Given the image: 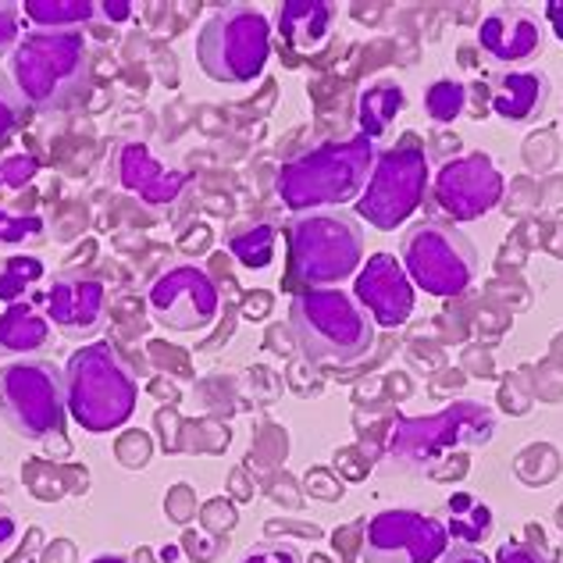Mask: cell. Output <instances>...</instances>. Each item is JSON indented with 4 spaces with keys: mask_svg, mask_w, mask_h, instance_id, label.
Wrapping results in <instances>:
<instances>
[{
    "mask_svg": "<svg viewBox=\"0 0 563 563\" xmlns=\"http://www.w3.org/2000/svg\"><path fill=\"white\" fill-rule=\"evenodd\" d=\"M378 154V143L367 140L364 132L350 140H321L278 168L275 197L296 214H314L361 200Z\"/></svg>",
    "mask_w": 563,
    "mask_h": 563,
    "instance_id": "1",
    "label": "cell"
},
{
    "mask_svg": "<svg viewBox=\"0 0 563 563\" xmlns=\"http://www.w3.org/2000/svg\"><path fill=\"white\" fill-rule=\"evenodd\" d=\"M11 82L36 111H71L90 97V43L79 29H33L11 51Z\"/></svg>",
    "mask_w": 563,
    "mask_h": 563,
    "instance_id": "2",
    "label": "cell"
},
{
    "mask_svg": "<svg viewBox=\"0 0 563 563\" xmlns=\"http://www.w3.org/2000/svg\"><path fill=\"white\" fill-rule=\"evenodd\" d=\"M140 385L129 361L114 343H86L65 364V404L68 418L82 432H114L136 410Z\"/></svg>",
    "mask_w": 563,
    "mask_h": 563,
    "instance_id": "3",
    "label": "cell"
},
{
    "mask_svg": "<svg viewBox=\"0 0 563 563\" xmlns=\"http://www.w3.org/2000/svg\"><path fill=\"white\" fill-rule=\"evenodd\" d=\"M296 346L314 364H353L375 350V321L343 289H303L289 303Z\"/></svg>",
    "mask_w": 563,
    "mask_h": 563,
    "instance_id": "4",
    "label": "cell"
},
{
    "mask_svg": "<svg viewBox=\"0 0 563 563\" xmlns=\"http://www.w3.org/2000/svg\"><path fill=\"white\" fill-rule=\"evenodd\" d=\"M496 435V410L478 399H456L439 413L399 418L385 453L407 471H435L450 453L485 446Z\"/></svg>",
    "mask_w": 563,
    "mask_h": 563,
    "instance_id": "5",
    "label": "cell"
},
{
    "mask_svg": "<svg viewBox=\"0 0 563 563\" xmlns=\"http://www.w3.org/2000/svg\"><path fill=\"white\" fill-rule=\"evenodd\" d=\"M364 261V225L346 211L296 214L289 225V272L307 289H332L357 275Z\"/></svg>",
    "mask_w": 563,
    "mask_h": 563,
    "instance_id": "6",
    "label": "cell"
},
{
    "mask_svg": "<svg viewBox=\"0 0 563 563\" xmlns=\"http://www.w3.org/2000/svg\"><path fill=\"white\" fill-rule=\"evenodd\" d=\"M0 418L11 432L47 450H65V375L47 361H11L0 367Z\"/></svg>",
    "mask_w": 563,
    "mask_h": 563,
    "instance_id": "7",
    "label": "cell"
},
{
    "mask_svg": "<svg viewBox=\"0 0 563 563\" xmlns=\"http://www.w3.org/2000/svg\"><path fill=\"white\" fill-rule=\"evenodd\" d=\"M272 57V22L261 8L225 4L203 19L197 33V62L207 79L246 86Z\"/></svg>",
    "mask_w": 563,
    "mask_h": 563,
    "instance_id": "8",
    "label": "cell"
},
{
    "mask_svg": "<svg viewBox=\"0 0 563 563\" xmlns=\"http://www.w3.org/2000/svg\"><path fill=\"white\" fill-rule=\"evenodd\" d=\"M404 272L428 296H461L478 278V250L453 221H418L404 235Z\"/></svg>",
    "mask_w": 563,
    "mask_h": 563,
    "instance_id": "9",
    "label": "cell"
},
{
    "mask_svg": "<svg viewBox=\"0 0 563 563\" xmlns=\"http://www.w3.org/2000/svg\"><path fill=\"white\" fill-rule=\"evenodd\" d=\"M428 189V154L418 140H404L382 151L367 189L357 200V214L378 232H393L418 211Z\"/></svg>",
    "mask_w": 563,
    "mask_h": 563,
    "instance_id": "10",
    "label": "cell"
},
{
    "mask_svg": "<svg viewBox=\"0 0 563 563\" xmlns=\"http://www.w3.org/2000/svg\"><path fill=\"white\" fill-rule=\"evenodd\" d=\"M146 307L168 332H203L218 321V282L197 264H168L146 289Z\"/></svg>",
    "mask_w": 563,
    "mask_h": 563,
    "instance_id": "11",
    "label": "cell"
},
{
    "mask_svg": "<svg viewBox=\"0 0 563 563\" xmlns=\"http://www.w3.org/2000/svg\"><path fill=\"white\" fill-rule=\"evenodd\" d=\"M450 539L432 514L421 510H382L364 531V563H439Z\"/></svg>",
    "mask_w": 563,
    "mask_h": 563,
    "instance_id": "12",
    "label": "cell"
},
{
    "mask_svg": "<svg viewBox=\"0 0 563 563\" xmlns=\"http://www.w3.org/2000/svg\"><path fill=\"white\" fill-rule=\"evenodd\" d=\"M503 200V172L488 154H467L442 165L435 179V203L453 221H478Z\"/></svg>",
    "mask_w": 563,
    "mask_h": 563,
    "instance_id": "13",
    "label": "cell"
},
{
    "mask_svg": "<svg viewBox=\"0 0 563 563\" xmlns=\"http://www.w3.org/2000/svg\"><path fill=\"white\" fill-rule=\"evenodd\" d=\"M40 307L62 335L86 339L108 318V289L93 275H62L40 296Z\"/></svg>",
    "mask_w": 563,
    "mask_h": 563,
    "instance_id": "14",
    "label": "cell"
},
{
    "mask_svg": "<svg viewBox=\"0 0 563 563\" xmlns=\"http://www.w3.org/2000/svg\"><path fill=\"white\" fill-rule=\"evenodd\" d=\"M357 303L382 329H399L413 314V282L404 272V261L393 254H375L357 275Z\"/></svg>",
    "mask_w": 563,
    "mask_h": 563,
    "instance_id": "15",
    "label": "cell"
},
{
    "mask_svg": "<svg viewBox=\"0 0 563 563\" xmlns=\"http://www.w3.org/2000/svg\"><path fill=\"white\" fill-rule=\"evenodd\" d=\"M542 22L525 8H496L478 25V47L493 65H525L542 54Z\"/></svg>",
    "mask_w": 563,
    "mask_h": 563,
    "instance_id": "16",
    "label": "cell"
},
{
    "mask_svg": "<svg viewBox=\"0 0 563 563\" xmlns=\"http://www.w3.org/2000/svg\"><path fill=\"white\" fill-rule=\"evenodd\" d=\"M118 183L146 207H172L183 197L189 175L183 168H165L146 143H125L118 151Z\"/></svg>",
    "mask_w": 563,
    "mask_h": 563,
    "instance_id": "17",
    "label": "cell"
},
{
    "mask_svg": "<svg viewBox=\"0 0 563 563\" xmlns=\"http://www.w3.org/2000/svg\"><path fill=\"white\" fill-rule=\"evenodd\" d=\"M553 86L542 71H496L488 76V103L507 122H531L545 111Z\"/></svg>",
    "mask_w": 563,
    "mask_h": 563,
    "instance_id": "18",
    "label": "cell"
},
{
    "mask_svg": "<svg viewBox=\"0 0 563 563\" xmlns=\"http://www.w3.org/2000/svg\"><path fill=\"white\" fill-rule=\"evenodd\" d=\"M278 33L300 54H321L335 33V8L329 0H286L278 8Z\"/></svg>",
    "mask_w": 563,
    "mask_h": 563,
    "instance_id": "19",
    "label": "cell"
},
{
    "mask_svg": "<svg viewBox=\"0 0 563 563\" xmlns=\"http://www.w3.org/2000/svg\"><path fill=\"white\" fill-rule=\"evenodd\" d=\"M47 339H51V321L43 314V307H36V300L11 303L0 314V353L4 357L36 353L47 346Z\"/></svg>",
    "mask_w": 563,
    "mask_h": 563,
    "instance_id": "20",
    "label": "cell"
},
{
    "mask_svg": "<svg viewBox=\"0 0 563 563\" xmlns=\"http://www.w3.org/2000/svg\"><path fill=\"white\" fill-rule=\"evenodd\" d=\"M435 521L442 525V531H446V539L453 545H474L493 536V510H488L478 496H467V493H456L442 503Z\"/></svg>",
    "mask_w": 563,
    "mask_h": 563,
    "instance_id": "21",
    "label": "cell"
},
{
    "mask_svg": "<svg viewBox=\"0 0 563 563\" xmlns=\"http://www.w3.org/2000/svg\"><path fill=\"white\" fill-rule=\"evenodd\" d=\"M407 108V93L404 86H396L393 79H378L372 82L357 100V122L367 140H378L389 132V125L396 122V114Z\"/></svg>",
    "mask_w": 563,
    "mask_h": 563,
    "instance_id": "22",
    "label": "cell"
},
{
    "mask_svg": "<svg viewBox=\"0 0 563 563\" xmlns=\"http://www.w3.org/2000/svg\"><path fill=\"white\" fill-rule=\"evenodd\" d=\"M229 254L246 264V268H268L275 261V246H278V229L272 221H246V225L229 232Z\"/></svg>",
    "mask_w": 563,
    "mask_h": 563,
    "instance_id": "23",
    "label": "cell"
},
{
    "mask_svg": "<svg viewBox=\"0 0 563 563\" xmlns=\"http://www.w3.org/2000/svg\"><path fill=\"white\" fill-rule=\"evenodd\" d=\"M43 275H47V268H43L40 257H4L0 261V303H22V300H33V292Z\"/></svg>",
    "mask_w": 563,
    "mask_h": 563,
    "instance_id": "24",
    "label": "cell"
},
{
    "mask_svg": "<svg viewBox=\"0 0 563 563\" xmlns=\"http://www.w3.org/2000/svg\"><path fill=\"white\" fill-rule=\"evenodd\" d=\"M25 14L36 22V29H79L93 22L97 4L90 0H29Z\"/></svg>",
    "mask_w": 563,
    "mask_h": 563,
    "instance_id": "25",
    "label": "cell"
},
{
    "mask_svg": "<svg viewBox=\"0 0 563 563\" xmlns=\"http://www.w3.org/2000/svg\"><path fill=\"white\" fill-rule=\"evenodd\" d=\"M464 103H467V86L461 79H435L432 86H428V93H424V111L439 125L461 118Z\"/></svg>",
    "mask_w": 563,
    "mask_h": 563,
    "instance_id": "26",
    "label": "cell"
},
{
    "mask_svg": "<svg viewBox=\"0 0 563 563\" xmlns=\"http://www.w3.org/2000/svg\"><path fill=\"white\" fill-rule=\"evenodd\" d=\"M43 235H47V225H43L40 214L0 207V246H33Z\"/></svg>",
    "mask_w": 563,
    "mask_h": 563,
    "instance_id": "27",
    "label": "cell"
},
{
    "mask_svg": "<svg viewBox=\"0 0 563 563\" xmlns=\"http://www.w3.org/2000/svg\"><path fill=\"white\" fill-rule=\"evenodd\" d=\"M22 108H25V100L14 90V82L0 71V140L22 122Z\"/></svg>",
    "mask_w": 563,
    "mask_h": 563,
    "instance_id": "28",
    "label": "cell"
},
{
    "mask_svg": "<svg viewBox=\"0 0 563 563\" xmlns=\"http://www.w3.org/2000/svg\"><path fill=\"white\" fill-rule=\"evenodd\" d=\"M240 563H303V556L292 542H261L246 550Z\"/></svg>",
    "mask_w": 563,
    "mask_h": 563,
    "instance_id": "29",
    "label": "cell"
},
{
    "mask_svg": "<svg viewBox=\"0 0 563 563\" xmlns=\"http://www.w3.org/2000/svg\"><path fill=\"white\" fill-rule=\"evenodd\" d=\"M19 40H22L19 4H11V0H0V57L19 47Z\"/></svg>",
    "mask_w": 563,
    "mask_h": 563,
    "instance_id": "30",
    "label": "cell"
},
{
    "mask_svg": "<svg viewBox=\"0 0 563 563\" xmlns=\"http://www.w3.org/2000/svg\"><path fill=\"white\" fill-rule=\"evenodd\" d=\"M36 161L29 157V154H19V157H8V161H0V175H4V183L8 186H25L29 179L36 175Z\"/></svg>",
    "mask_w": 563,
    "mask_h": 563,
    "instance_id": "31",
    "label": "cell"
},
{
    "mask_svg": "<svg viewBox=\"0 0 563 563\" xmlns=\"http://www.w3.org/2000/svg\"><path fill=\"white\" fill-rule=\"evenodd\" d=\"M496 563H550V556L531 550L525 542H503L496 553Z\"/></svg>",
    "mask_w": 563,
    "mask_h": 563,
    "instance_id": "32",
    "label": "cell"
},
{
    "mask_svg": "<svg viewBox=\"0 0 563 563\" xmlns=\"http://www.w3.org/2000/svg\"><path fill=\"white\" fill-rule=\"evenodd\" d=\"M14 539H19V517L0 503V553H8Z\"/></svg>",
    "mask_w": 563,
    "mask_h": 563,
    "instance_id": "33",
    "label": "cell"
},
{
    "mask_svg": "<svg viewBox=\"0 0 563 563\" xmlns=\"http://www.w3.org/2000/svg\"><path fill=\"white\" fill-rule=\"evenodd\" d=\"M439 563H493V560H488L482 550H474V545H453Z\"/></svg>",
    "mask_w": 563,
    "mask_h": 563,
    "instance_id": "34",
    "label": "cell"
},
{
    "mask_svg": "<svg viewBox=\"0 0 563 563\" xmlns=\"http://www.w3.org/2000/svg\"><path fill=\"white\" fill-rule=\"evenodd\" d=\"M545 19H550L553 33L563 40V0H550V4H545Z\"/></svg>",
    "mask_w": 563,
    "mask_h": 563,
    "instance_id": "35",
    "label": "cell"
},
{
    "mask_svg": "<svg viewBox=\"0 0 563 563\" xmlns=\"http://www.w3.org/2000/svg\"><path fill=\"white\" fill-rule=\"evenodd\" d=\"M97 11L108 14L111 22H125L129 14H132V4H111V0H108V4H97Z\"/></svg>",
    "mask_w": 563,
    "mask_h": 563,
    "instance_id": "36",
    "label": "cell"
},
{
    "mask_svg": "<svg viewBox=\"0 0 563 563\" xmlns=\"http://www.w3.org/2000/svg\"><path fill=\"white\" fill-rule=\"evenodd\" d=\"M90 563H129L125 556H114V553H103V556H97V560H90Z\"/></svg>",
    "mask_w": 563,
    "mask_h": 563,
    "instance_id": "37",
    "label": "cell"
},
{
    "mask_svg": "<svg viewBox=\"0 0 563 563\" xmlns=\"http://www.w3.org/2000/svg\"><path fill=\"white\" fill-rule=\"evenodd\" d=\"M0 183H4V175H0Z\"/></svg>",
    "mask_w": 563,
    "mask_h": 563,
    "instance_id": "38",
    "label": "cell"
}]
</instances>
